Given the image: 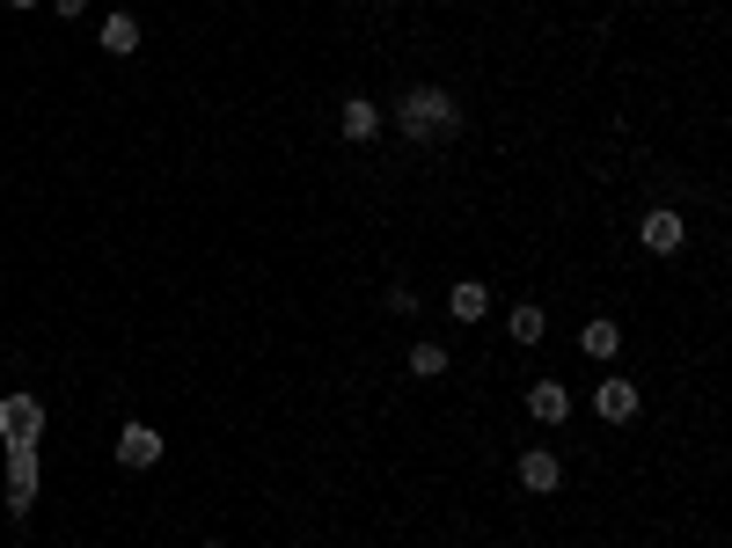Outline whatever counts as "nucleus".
Returning a JSON list of instances; mask_svg holds the SVG:
<instances>
[{"mask_svg": "<svg viewBox=\"0 0 732 548\" xmlns=\"http://www.w3.org/2000/svg\"><path fill=\"white\" fill-rule=\"evenodd\" d=\"M447 314H454V322H484V314H491V286H484V278H454Z\"/></svg>", "mask_w": 732, "mask_h": 548, "instance_id": "6e6552de", "label": "nucleus"}, {"mask_svg": "<svg viewBox=\"0 0 732 548\" xmlns=\"http://www.w3.org/2000/svg\"><path fill=\"white\" fill-rule=\"evenodd\" d=\"M8 8H37V0H8Z\"/></svg>", "mask_w": 732, "mask_h": 548, "instance_id": "dca6fc26", "label": "nucleus"}, {"mask_svg": "<svg viewBox=\"0 0 732 548\" xmlns=\"http://www.w3.org/2000/svg\"><path fill=\"white\" fill-rule=\"evenodd\" d=\"M103 51H110V59H132V51H140V23H132V15H103Z\"/></svg>", "mask_w": 732, "mask_h": 548, "instance_id": "9b49d317", "label": "nucleus"}, {"mask_svg": "<svg viewBox=\"0 0 732 548\" xmlns=\"http://www.w3.org/2000/svg\"><path fill=\"white\" fill-rule=\"evenodd\" d=\"M528 409H535L542 425H564V417H571V388L564 381H535L528 388Z\"/></svg>", "mask_w": 732, "mask_h": 548, "instance_id": "9d476101", "label": "nucleus"}, {"mask_svg": "<svg viewBox=\"0 0 732 548\" xmlns=\"http://www.w3.org/2000/svg\"><path fill=\"white\" fill-rule=\"evenodd\" d=\"M557 483H564V461H557V453H520V490L550 498Z\"/></svg>", "mask_w": 732, "mask_h": 548, "instance_id": "1a4fd4ad", "label": "nucleus"}, {"mask_svg": "<svg viewBox=\"0 0 732 548\" xmlns=\"http://www.w3.org/2000/svg\"><path fill=\"white\" fill-rule=\"evenodd\" d=\"M395 132H403L411 146L454 140V132H462V103L447 96V88H433V81H425V88H411V96L395 103Z\"/></svg>", "mask_w": 732, "mask_h": 548, "instance_id": "f257e3e1", "label": "nucleus"}, {"mask_svg": "<svg viewBox=\"0 0 732 548\" xmlns=\"http://www.w3.org/2000/svg\"><path fill=\"white\" fill-rule=\"evenodd\" d=\"M37 504V446H8V512Z\"/></svg>", "mask_w": 732, "mask_h": 548, "instance_id": "7ed1b4c3", "label": "nucleus"}, {"mask_svg": "<svg viewBox=\"0 0 732 548\" xmlns=\"http://www.w3.org/2000/svg\"><path fill=\"white\" fill-rule=\"evenodd\" d=\"M637 403H645V395H637L630 381H601V388H593V409H601L609 425H630V417H637Z\"/></svg>", "mask_w": 732, "mask_h": 548, "instance_id": "423d86ee", "label": "nucleus"}, {"mask_svg": "<svg viewBox=\"0 0 732 548\" xmlns=\"http://www.w3.org/2000/svg\"><path fill=\"white\" fill-rule=\"evenodd\" d=\"M59 15H88V0H59Z\"/></svg>", "mask_w": 732, "mask_h": 548, "instance_id": "2eb2a0df", "label": "nucleus"}, {"mask_svg": "<svg viewBox=\"0 0 732 548\" xmlns=\"http://www.w3.org/2000/svg\"><path fill=\"white\" fill-rule=\"evenodd\" d=\"M45 439V403L37 395H8L0 403V446H37Z\"/></svg>", "mask_w": 732, "mask_h": 548, "instance_id": "f03ea898", "label": "nucleus"}, {"mask_svg": "<svg viewBox=\"0 0 732 548\" xmlns=\"http://www.w3.org/2000/svg\"><path fill=\"white\" fill-rule=\"evenodd\" d=\"M338 132H344L352 146H366L374 132H381V110H374L366 96H344V110H338Z\"/></svg>", "mask_w": 732, "mask_h": 548, "instance_id": "0eeeda50", "label": "nucleus"}, {"mask_svg": "<svg viewBox=\"0 0 732 548\" xmlns=\"http://www.w3.org/2000/svg\"><path fill=\"white\" fill-rule=\"evenodd\" d=\"M688 241V219L674 213V205H659V213H645V249H659V257H674Z\"/></svg>", "mask_w": 732, "mask_h": 548, "instance_id": "20e7f679", "label": "nucleus"}, {"mask_svg": "<svg viewBox=\"0 0 732 548\" xmlns=\"http://www.w3.org/2000/svg\"><path fill=\"white\" fill-rule=\"evenodd\" d=\"M411 373H417V381L447 373V344H417V352H411Z\"/></svg>", "mask_w": 732, "mask_h": 548, "instance_id": "ddd939ff", "label": "nucleus"}, {"mask_svg": "<svg viewBox=\"0 0 732 548\" xmlns=\"http://www.w3.org/2000/svg\"><path fill=\"white\" fill-rule=\"evenodd\" d=\"M579 344H586V358H615V352H623V330L601 314V322H586V330H579Z\"/></svg>", "mask_w": 732, "mask_h": 548, "instance_id": "f8f14e48", "label": "nucleus"}, {"mask_svg": "<svg viewBox=\"0 0 732 548\" xmlns=\"http://www.w3.org/2000/svg\"><path fill=\"white\" fill-rule=\"evenodd\" d=\"M118 461L125 468H154V461H162V431L154 425H125L118 431Z\"/></svg>", "mask_w": 732, "mask_h": 548, "instance_id": "39448f33", "label": "nucleus"}, {"mask_svg": "<svg viewBox=\"0 0 732 548\" xmlns=\"http://www.w3.org/2000/svg\"><path fill=\"white\" fill-rule=\"evenodd\" d=\"M512 344H542V308H512Z\"/></svg>", "mask_w": 732, "mask_h": 548, "instance_id": "4468645a", "label": "nucleus"}, {"mask_svg": "<svg viewBox=\"0 0 732 548\" xmlns=\"http://www.w3.org/2000/svg\"><path fill=\"white\" fill-rule=\"evenodd\" d=\"M205 548H227V541H205Z\"/></svg>", "mask_w": 732, "mask_h": 548, "instance_id": "f3484780", "label": "nucleus"}]
</instances>
